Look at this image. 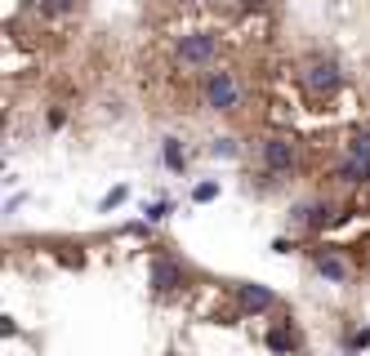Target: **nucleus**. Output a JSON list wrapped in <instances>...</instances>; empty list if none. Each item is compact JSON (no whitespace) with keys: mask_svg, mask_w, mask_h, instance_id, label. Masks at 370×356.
<instances>
[{"mask_svg":"<svg viewBox=\"0 0 370 356\" xmlns=\"http://www.w3.org/2000/svg\"><path fill=\"white\" fill-rule=\"evenodd\" d=\"M174 58L183 67H214V58H219V36L214 31H192V36H183V41L174 45Z\"/></svg>","mask_w":370,"mask_h":356,"instance_id":"obj_3","label":"nucleus"},{"mask_svg":"<svg viewBox=\"0 0 370 356\" xmlns=\"http://www.w3.org/2000/svg\"><path fill=\"white\" fill-rule=\"evenodd\" d=\"M317 272H322L326 280H348L352 276V267L339 259V254H330V250H317Z\"/></svg>","mask_w":370,"mask_h":356,"instance_id":"obj_8","label":"nucleus"},{"mask_svg":"<svg viewBox=\"0 0 370 356\" xmlns=\"http://www.w3.org/2000/svg\"><path fill=\"white\" fill-rule=\"evenodd\" d=\"M339 183L343 187H362V183H370V165L366 161H357V156H339Z\"/></svg>","mask_w":370,"mask_h":356,"instance_id":"obj_6","label":"nucleus"},{"mask_svg":"<svg viewBox=\"0 0 370 356\" xmlns=\"http://www.w3.org/2000/svg\"><path fill=\"white\" fill-rule=\"evenodd\" d=\"M299 223L308 232H322L330 223V205H303V210H299Z\"/></svg>","mask_w":370,"mask_h":356,"instance_id":"obj_10","label":"nucleus"},{"mask_svg":"<svg viewBox=\"0 0 370 356\" xmlns=\"http://www.w3.org/2000/svg\"><path fill=\"white\" fill-rule=\"evenodd\" d=\"M201 98H205V107H214V112H237V107H241V80H237V71H232V67H205Z\"/></svg>","mask_w":370,"mask_h":356,"instance_id":"obj_1","label":"nucleus"},{"mask_svg":"<svg viewBox=\"0 0 370 356\" xmlns=\"http://www.w3.org/2000/svg\"><path fill=\"white\" fill-rule=\"evenodd\" d=\"M45 9H49V14H71L76 0H45Z\"/></svg>","mask_w":370,"mask_h":356,"instance_id":"obj_17","label":"nucleus"},{"mask_svg":"<svg viewBox=\"0 0 370 356\" xmlns=\"http://www.w3.org/2000/svg\"><path fill=\"white\" fill-rule=\"evenodd\" d=\"M125 196H130V187H112V192H107V196H103V214H112V210H116V205H121V201H125Z\"/></svg>","mask_w":370,"mask_h":356,"instance_id":"obj_15","label":"nucleus"},{"mask_svg":"<svg viewBox=\"0 0 370 356\" xmlns=\"http://www.w3.org/2000/svg\"><path fill=\"white\" fill-rule=\"evenodd\" d=\"M366 343H370V329H357V334H352V352H362Z\"/></svg>","mask_w":370,"mask_h":356,"instance_id":"obj_18","label":"nucleus"},{"mask_svg":"<svg viewBox=\"0 0 370 356\" xmlns=\"http://www.w3.org/2000/svg\"><path fill=\"white\" fill-rule=\"evenodd\" d=\"M299 80H303L308 98H335V94L343 90V71H339V63H335V58H322V54H313V58L303 63Z\"/></svg>","mask_w":370,"mask_h":356,"instance_id":"obj_2","label":"nucleus"},{"mask_svg":"<svg viewBox=\"0 0 370 356\" xmlns=\"http://www.w3.org/2000/svg\"><path fill=\"white\" fill-rule=\"evenodd\" d=\"M152 285L170 294L174 285H183V272H179V263H170V259H152Z\"/></svg>","mask_w":370,"mask_h":356,"instance_id":"obj_7","label":"nucleus"},{"mask_svg":"<svg viewBox=\"0 0 370 356\" xmlns=\"http://www.w3.org/2000/svg\"><path fill=\"white\" fill-rule=\"evenodd\" d=\"M268 348L273 352H294V334L290 329H273V334H268Z\"/></svg>","mask_w":370,"mask_h":356,"instance_id":"obj_13","label":"nucleus"},{"mask_svg":"<svg viewBox=\"0 0 370 356\" xmlns=\"http://www.w3.org/2000/svg\"><path fill=\"white\" fill-rule=\"evenodd\" d=\"M237 299H241V308H245V312H273V308H277V294H273V290H263V285H241V290H237Z\"/></svg>","mask_w":370,"mask_h":356,"instance_id":"obj_5","label":"nucleus"},{"mask_svg":"<svg viewBox=\"0 0 370 356\" xmlns=\"http://www.w3.org/2000/svg\"><path fill=\"white\" fill-rule=\"evenodd\" d=\"M210 156H224V161H232V156H237V138H214V143H210Z\"/></svg>","mask_w":370,"mask_h":356,"instance_id":"obj_14","label":"nucleus"},{"mask_svg":"<svg viewBox=\"0 0 370 356\" xmlns=\"http://www.w3.org/2000/svg\"><path fill=\"white\" fill-rule=\"evenodd\" d=\"M214 196H219V183H214V178H205V183H196V187H192V201H196V205H210Z\"/></svg>","mask_w":370,"mask_h":356,"instance_id":"obj_12","label":"nucleus"},{"mask_svg":"<svg viewBox=\"0 0 370 356\" xmlns=\"http://www.w3.org/2000/svg\"><path fill=\"white\" fill-rule=\"evenodd\" d=\"M147 223H161V218H170V201H156V205H147Z\"/></svg>","mask_w":370,"mask_h":356,"instance_id":"obj_16","label":"nucleus"},{"mask_svg":"<svg viewBox=\"0 0 370 356\" xmlns=\"http://www.w3.org/2000/svg\"><path fill=\"white\" fill-rule=\"evenodd\" d=\"M294 161H299V152H294V143L286 138V134L263 138V165H268V174H290Z\"/></svg>","mask_w":370,"mask_h":356,"instance_id":"obj_4","label":"nucleus"},{"mask_svg":"<svg viewBox=\"0 0 370 356\" xmlns=\"http://www.w3.org/2000/svg\"><path fill=\"white\" fill-rule=\"evenodd\" d=\"M343 156H357V161L370 165V129H348V138H343Z\"/></svg>","mask_w":370,"mask_h":356,"instance_id":"obj_9","label":"nucleus"},{"mask_svg":"<svg viewBox=\"0 0 370 356\" xmlns=\"http://www.w3.org/2000/svg\"><path fill=\"white\" fill-rule=\"evenodd\" d=\"M161 156H165V169H174V174H183V169H188V156H183L179 138H165V143H161Z\"/></svg>","mask_w":370,"mask_h":356,"instance_id":"obj_11","label":"nucleus"}]
</instances>
